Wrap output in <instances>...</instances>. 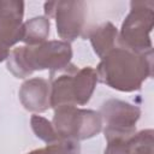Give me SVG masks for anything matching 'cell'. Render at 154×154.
<instances>
[{
    "label": "cell",
    "mask_w": 154,
    "mask_h": 154,
    "mask_svg": "<svg viewBox=\"0 0 154 154\" xmlns=\"http://www.w3.org/2000/svg\"><path fill=\"white\" fill-rule=\"evenodd\" d=\"M96 73L101 83L118 91L140 90L153 75V51L136 53L118 45L101 58Z\"/></svg>",
    "instance_id": "1"
},
{
    "label": "cell",
    "mask_w": 154,
    "mask_h": 154,
    "mask_svg": "<svg viewBox=\"0 0 154 154\" xmlns=\"http://www.w3.org/2000/svg\"><path fill=\"white\" fill-rule=\"evenodd\" d=\"M72 47L61 40L45 41L36 46L13 48L6 61L7 70L16 78H25L35 71L49 70L51 75L66 69L71 63Z\"/></svg>",
    "instance_id": "2"
},
{
    "label": "cell",
    "mask_w": 154,
    "mask_h": 154,
    "mask_svg": "<svg viewBox=\"0 0 154 154\" xmlns=\"http://www.w3.org/2000/svg\"><path fill=\"white\" fill-rule=\"evenodd\" d=\"M96 70L91 66L78 69L70 64L58 73L51 75V107L83 106L89 102L97 83Z\"/></svg>",
    "instance_id": "3"
},
{
    "label": "cell",
    "mask_w": 154,
    "mask_h": 154,
    "mask_svg": "<svg viewBox=\"0 0 154 154\" xmlns=\"http://www.w3.org/2000/svg\"><path fill=\"white\" fill-rule=\"evenodd\" d=\"M130 7L118 32V45L136 53L152 52L150 32L154 25V2L131 1Z\"/></svg>",
    "instance_id": "4"
},
{
    "label": "cell",
    "mask_w": 154,
    "mask_h": 154,
    "mask_svg": "<svg viewBox=\"0 0 154 154\" xmlns=\"http://www.w3.org/2000/svg\"><path fill=\"white\" fill-rule=\"evenodd\" d=\"M52 124L60 140L83 141L102 131V120L99 112L78 108L77 106H61L54 109Z\"/></svg>",
    "instance_id": "5"
},
{
    "label": "cell",
    "mask_w": 154,
    "mask_h": 154,
    "mask_svg": "<svg viewBox=\"0 0 154 154\" xmlns=\"http://www.w3.org/2000/svg\"><path fill=\"white\" fill-rule=\"evenodd\" d=\"M99 113L107 141L129 140L136 134V124L141 117L138 106L119 99H109L102 103Z\"/></svg>",
    "instance_id": "6"
},
{
    "label": "cell",
    "mask_w": 154,
    "mask_h": 154,
    "mask_svg": "<svg viewBox=\"0 0 154 154\" xmlns=\"http://www.w3.org/2000/svg\"><path fill=\"white\" fill-rule=\"evenodd\" d=\"M84 1H49L45 2V17L54 18L58 36L61 41L71 42L83 36L85 28Z\"/></svg>",
    "instance_id": "7"
},
{
    "label": "cell",
    "mask_w": 154,
    "mask_h": 154,
    "mask_svg": "<svg viewBox=\"0 0 154 154\" xmlns=\"http://www.w3.org/2000/svg\"><path fill=\"white\" fill-rule=\"evenodd\" d=\"M18 95L26 111L42 113L51 108V84L45 78L34 77L26 79L20 85Z\"/></svg>",
    "instance_id": "8"
},
{
    "label": "cell",
    "mask_w": 154,
    "mask_h": 154,
    "mask_svg": "<svg viewBox=\"0 0 154 154\" xmlns=\"http://www.w3.org/2000/svg\"><path fill=\"white\" fill-rule=\"evenodd\" d=\"M23 16H7L0 18V63L6 60L10 48L23 40Z\"/></svg>",
    "instance_id": "9"
},
{
    "label": "cell",
    "mask_w": 154,
    "mask_h": 154,
    "mask_svg": "<svg viewBox=\"0 0 154 154\" xmlns=\"http://www.w3.org/2000/svg\"><path fill=\"white\" fill-rule=\"evenodd\" d=\"M83 37L90 40L91 47L100 59L118 46V30L111 22H105L91 28Z\"/></svg>",
    "instance_id": "10"
},
{
    "label": "cell",
    "mask_w": 154,
    "mask_h": 154,
    "mask_svg": "<svg viewBox=\"0 0 154 154\" xmlns=\"http://www.w3.org/2000/svg\"><path fill=\"white\" fill-rule=\"evenodd\" d=\"M51 23L45 16L34 17L24 23L23 42L26 46H36L43 43L49 35Z\"/></svg>",
    "instance_id": "11"
},
{
    "label": "cell",
    "mask_w": 154,
    "mask_h": 154,
    "mask_svg": "<svg viewBox=\"0 0 154 154\" xmlns=\"http://www.w3.org/2000/svg\"><path fill=\"white\" fill-rule=\"evenodd\" d=\"M129 154H154V131L141 130L128 140Z\"/></svg>",
    "instance_id": "12"
},
{
    "label": "cell",
    "mask_w": 154,
    "mask_h": 154,
    "mask_svg": "<svg viewBox=\"0 0 154 154\" xmlns=\"http://www.w3.org/2000/svg\"><path fill=\"white\" fill-rule=\"evenodd\" d=\"M30 125H31V129H32L35 136L37 138L42 140L43 142H46L47 144L58 142L60 140L58 134L55 132V129H54L53 124L48 119H46V118H43L38 114H32L31 116Z\"/></svg>",
    "instance_id": "13"
},
{
    "label": "cell",
    "mask_w": 154,
    "mask_h": 154,
    "mask_svg": "<svg viewBox=\"0 0 154 154\" xmlns=\"http://www.w3.org/2000/svg\"><path fill=\"white\" fill-rule=\"evenodd\" d=\"M81 146L77 141L59 140L58 142L47 144L43 148L34 149L26 154H79Z\"/></svg>",
    "instance_id": "14"
},
{
    "label": "cell",
    "mask_w": 154,
    "mask_h": 154,
    "mask_svg": "<svg viewBox=\"0 0 154 154\" xmlns=\"http://www.w3.org/2000/svg\"><path fill=\"white\" fill-rule=\"evenodd\" d=\"M7 16H24V2L19 0H0V18Z\"/></svg>",
    "instance_id": "15"
},
{
    "label": "cell",
    "mask_w": 154,
    "mask_h": 154,
    "mask_svg": "<svg viewBox=\"0 0 154 154\" xmlns=\"http://www.w3.org/2000/svg\"><path fill=\"white\" fill-rule=\"evenodd\" d=\"M103 154H129L128 140H111L107 141V147Z\"/></svg>",
    "instance_id": "16"
}]
</instances>
